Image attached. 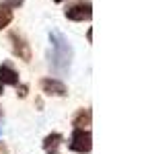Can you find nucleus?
I'll return each mask as SVG.
<instances>
[{"label": "nucleus", "mask_w": 148, "mask_h": 154, "mask_svg": "<svg viewBox=\"0 0 148 154\" xmlns=\"http://www.w3.org/2000/svg\"><path fill=\"white\" fill-rule=\"evenodd\" d=\"M49 43H51V51H49V68L64 76L66 72H70L74 58V49L70 45V41L62 35L60 31H49Z\"/></svg>", "instance_id": "f257e3e1"}, {"label": "nucleus", "mask_w": 148, "mask_h": 154, "mask_svg": "<svg viewBox=\"0 0 148 154\" xmlns=\"http://www.w3.org/2000/svg\"><path fill=\"white\" fill-rule=\"evenodd\" d=\"M68 148L78 154H88L93 150V134H91V130L88 128H74L70 142H68Z\"/></svg>", "instance_id": "f03ea898"}, {"label": "nucleus", "mask_w": 148, "mask_h": 154, "mask_svg": "<svg viewBox=\"0 0 148 154\" xmlns=\"http://www.w3.org/2000/svg\"><path fill=\"white\" fill-rule=\"evenodd\" d=\"M64 17L68 21H76V23L91 21L93 19V4H91V0H78V2L70 4V6H66Z\"/></svg>", "instance_id": "7ed1b4c3"}, {"label": "nucleus", "mask_w": 148, "mask_h": 154, "mask_svg": "<svg viewBox=\"0 0 148 154\" xmlns=\"http://www.w3.org/2000/svg\"><path fill=\"white\" fill-rule=\"evenodd\" d=\"M39 86H41V91L48 97H66L68 95V88H66V84L62 82L60 78H51V76L41 78Z\"/></svg>", "instance_id": "20e7f679"}, {"label": "nucleus", "mask_w": 148, "mask_h": 154, "mask_svg": "<svg viewBox=\"0 0 148 154\" xmlns=\"http://www.w3.org/2000/svg\"><path fill=\"white\" fill-rule=\"evenodd\" d=\"M11 41H12L14 56H19V60H23V62H29L31 60V48H29V43L21 35H17V33H11Z\"/></svg>", "instance_id": "39448f33"}, {"label": "nucleus", "mask_w": 148, "mask_h": 154, "mask_svg": "<svg viewBox=\"0 0 148 154\" xmlns=\"http://www.w3.org/2000/svg\"><path fill=\"white\" fill-rule=\"evenodd\" d=\"M0 84L2 86H17L19 84V72L12 68L11 62L0 64Z\"/></svg>", "instance_id": "423d86ee"}, {"label": "nucleus", "mask_w": 148, "mask_h": 154, "mask_svg": "<svg viewBox=\"0 0 148 154\" xmlns=\"http://www.w3.org/2000/svg\"><path fill=\"white\" fill-rule=\"evenodd\" d=\"M93 121V111L91 109H78L76 115L72 117V125L74 128H88Z\"/></svg>", "instance_id": "0eeeda50"}, {"label": "nucleus", "mask_w": 148, "mask_h": 154, "mask_svg": "<svg viewBox=\"0 0 148 154\" xmlns=\"http://www.w3.org/2000/svg\"><path fill=\"white\" fill-rule=\"evenodd\" d=\"M62 142H64V136H62L60 131H54V134L45 136V140H43V150H48V152H56L58 146H60Z\"/></svg>", "instance_id": "6e6552de"}, {"label": "nucleus", "mask_w": 148, "mask_h": 154, "mask_svg": "<svg viewBox=\"0 0 148 154\" xmlns=\"http://www.w3.org/2000/svg\"><path fill=\"white\" fill-rule=\"evenodd\" d=\"M11 23H12V11L6 6H0V31L6 29Z\"/></svg>", "instance_id": "1a4fd4ad"}, {"label": "nucleus", "mask_w": 148, "mask_h": 154, "mask_svg": "<svg viewBox=\"0 0 148 154\" xmlns=\"http://www.w3.org/2000/svg\"><path fill=\"white\" fill-rule=\"evenodd\" d=\"M23 2H25V0H0V6H6V8L14 11V8L23 6Z\"/></svg>", "instance_id": "9d476101"}, {"label": "nucleus", "mask_w": 148, "mask_h": 154, "mask_svg": "<svg viewBox=\"0 0 148 154\" xmlns=\"http://www.w3.org/2000/svg\"><path fill=\"white\" fill-rule=\"evenodd\" d=\"M17 86H19V84H17ZM27 91H29V86H27V84H21L17 95H19V97H27Z\"/></svg>", "instance_id": "9b49d317"}, {"label": "nucleus", "mask_w": 148, "mask_h": 154, "mask_svg": "<svg viewBox=\"0 0 148 154\" xmlns=\"http://www.w3.org/2000/svg\"><path fill=\"white\" fill-rule=\"evenodd\" d=\"M6 150H8V148H6V144L0 142V154H6Z\"/></svg>", "instance_id": "f8f14e48"}, {"label": "nucleus", "mask_w": 148, "mask_h": 154, "mask_svg": "<svg viewBox=\"0 0 148 154\" xmlns=\"http://www.w3.org/2000/svg\"><path fill=\"white\" fill-rule=\"evenodd\" d=\"M2 93H4V86H2V84H0V95H2Z\"/></svg>", "instance_id": "ddd939ff"}, {"label": "nucleus", "mask_w": 148, "mask_h": 154, "mask_svg": "<svg viewBox=\"0 0 148 154\" xmlns=\"http://www.w3.org/2000/svg\"><path fill=\"white\" fill-rule=\"evenodd\" d=\"M0 117H2V107H0Z\"/></svg>", "instance_id": "4468645a"}, {"label": "nucleus", "mask_w": 148, "mask_h": 154, "mask_svg": "<svg viewBox=\"0 0 148 154\" xmlns=\"http://www.w3.org/2000/svg\"><path fill=\"white\" fill-rule=\"evenodd\" d=\"M54 2H64V0H54Z\"/></svg>", "instance_id": "2eb2a0df"}, {"label": "nucleus", "mask_w": 148, "mask_h": 154, "mask_svg": "<svg viewBox=\"0 0 148 154\" xmlns=\"http://www.w3.org/2000/svg\"><path fill=\"white\" fill-rule=\"evenodd\" d=\"M48 154H56V152H48Z\"/></svg>", "instance_id": "dca6fc26"}]
</instances>
